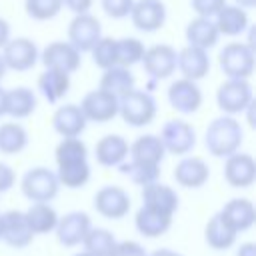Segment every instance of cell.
<instances>
[{
    "label": "cell",
    "mask_w": 256,
    "mask_h": 256,
    "mask_svg": "<svg viewBox=\"0 0 256 256\" xmlns=\"http://www.w3.org/2000/svg\"><path fill=\"white\" fill-rule=\"evenodd\" d=\"M242 126L232 116H218L214 118L204 134L206 150L216 158H228L238 152L242 144Z\"/></svg>",
    "instance_id": "6da1fadb"
},
{
    "label": "cell",
    "mask_w": 256,
    "mask_h": 256,
    "mask_svg": "<svg viewBox=\"0 0 256 256\" xmlns=\"http://www.w3.org/2000/svg\"><path fill=\"white\" fill-rule=\"evenodd\" d=\"M20 188H22V194L32 204H50V200L58 196L60 184H58L56 172H52L46 166H36L22 176Z\"/></svg>",
    "instance_id": "7a4b0ae2"
},
{
    "label": "cell",
    "mask_w": 256,
    "mask_h": 256,
    "mask_svg": "<svg viewBox=\"0 0 256 256\" xmlns=\"http://www.w3.org/2000/svg\"><path fill=\"white\" fill-rule=\"evenodd\" d=\"M218 64L230 80H248L254 72V50L248 44L230 42L220 50Z\"/></svg>",
    "instance_id": "3957f363"
},
{
    "label": "cell",
    "mask_w": 256,
    "mask_h": 256,
    "mask_svg": "<svg viewBox=\"0 0 256 256\" xmlns=\"http://www.w3.org/2000/svg\"><path fill=\"white\" fill-rule=\"evenodd\" d=\"M118 114L128 126H146L156 116V100L144 90H132L118 100Z\"/></svg>",
    "instance_id": "277c9868"
},
{
    "label": "cell",
    "mask_w": 256,
    "mask_h": 256,
    "mask_svg": "<svg viewBox=\"0 0 256 256\" xmlns=\"http://www.w3.org/2000/svg\"><path fill=\"white\" fill-rule=\"evenodd\" d=\"M252 102V86L248 80H226L218 86L216 104L224 116L244 112Z\"/></svg>",
    "instance_id": "5b68a950"
},
{
    "label": "cell",
    "mask_w": 256,
    "mask_h": 256,
    "mask_svg": "<svg viewBox=\"0 0 256 256\" xmlns=\"http://www.w3.org/2000/svg\"><path fill=\"white\" fill-rule=\"evenodd\" d=\"M160 142L164 152L174 156H184L196 146V130L184 120H168L160 130Z\"/></svg>",
    "instance_id": "8992f818"
},
{
    "label": "cell",
    "mask_w": 256,
    "mask_h": 256,
    "mask_svg": "<svg viewBox=\"0 0 256 256\" xmlns=\"http://www.w3.org/2000/svg\"><path fill=\"white\" fill-rule=\"evenodd\" d=\"M100 20L92 14H78L68 24V44L76 52H88L102 38Z\"/></svg>",
    "instance_id": "52a82bcc"
},
{
    "label": "cell",
    "mask_w": 256,
    "mask_h": 256,
    "mask_svg": "<svg viewBox=\"0 0 256 256\" xmlns=\"http://www.w3.org/2000/svg\"><path fill=\"white\" fill-rule=\"evenodd\" d=\"M130 196L120 186H102L94 194V208L108 220H120L130 212Z\"/></svg>",
    "instance_id": "ba28073f"
},
{
    "label": "cell",
    "mask_w": 256,
    "mask_h": 256,
    "mask_svg": "<svg viewBox=\"0 0 256 256\" xmlns=\"http://www.w3.org/2000/svg\"><path fill=\"white\" fill-rule=\"evenodd\" d=\"M176 58H178V52L172 46H168V44H154L148 50H144V56H142L140 62L144 66V72L150 78L164 80V78L174 74Z\"/></svg>",
    "instance_id": "9c48e42d"
},
{
    "label": "cell",
    "mask_w": 256,
    "mask_h": 256,
    "mask_svg": "<svg viewBox=\"0 0 256 256\" xmlns=\"http://www.w3.org/2000/svg\"><path fill=\"white\" fill-rule=\"evenodd\" d=\"M90 228H92L90 216L86 212L74 210V212H68L62 218H58V224H56L54 232H56L58 242L64 248H74V246L82 244V240H84V236L88 234Z\"/></svg>",
    "instance_id": "30bf717a"
},
{
    "label": "cell",
    "mask_w": 256,
    "mask_h": 256,
    "mask_svg": "<svg viewBox=\"0 0 256 256\" xmlns=\"http://www.w3.org/2000/svg\"><path fill=\"white\" fill-rule=\"evenodd\" d=\"M0 228H2V236L0 240H4L8 246L20 250L26 248L28 244H32L34 234L30 232L24 212L20 210H6L0 214Z\"/></svg>",
    "instance_id": "8fae6325"
},
{
    "label": "cell",
    "mask_w": 256,
    "mask_h": 256,
    "mask_svg": "<svg viewBox=\"0 0 256 256\" xmlns=\"http://www.w3.org/2000/svg\"><path fill=\"white\" fill-rule=\"evenodd\" d=\"M178 204H180L178 194L168 184L154 182V184H148L142 188V206L152 210V212H158V214L172 218L178 210Z\"/></svg>",
    "instance_id": "7c38bea8"
},
{
    "label": "cell",
    "mask_w": 256,
    "mask_h": 256,
    "mask_svg": "<svg viewBox=\"0 0 256 256\" xmlns=\"http://www.w3.org/2000/svg\"><path fill=\"white\" fill-rule=\"evenodd\" d=\"M132 24L142 32H156L166 22V6L162 0H136L130 10Z\"/></svg>",
    "instance_id": "4fadbf2b"
},
{
    "label": "cell",
    "mask_w": 256,
    "mask_h": 256,
    "mask_svg": "<svg viewBox=\"0 0 256 256\" xmlns=\"http://www.w3.org/2000/svg\"><path fill=\"white\" fill-rule=\"evenodd\" d=\"M80 110L86 122H108L118 114V100L104 90H92L82 98Z\"/></svg>",
    "instance_id": "5bb4252c"
},
{
    "label": "cell",
    "mask_w": 256,
    "mask_h": 256,
    "mask_svg": "<svg viewBox=\"0 0 256 256\" xmlns=\"http://www.w3.org/2000/svg\"><path fill=\"white\" fill-rule=\"evenodd\" d=\"M168 102L176 112L194 114L202 106V90L192 80H174L168 86Z\"/></svg>",
    "instance_id": "9a60e30c"
},
{
    "label": "cell",
    "mask_w": 256,
    "mask_h": 256,
    "mask_svg": "<svg viewBox=\"0 0 256 256\" xmlns=\"http://www.w3.org/2000/svg\"><path fill=\"white\" fill-rule=\"evenodd\" d=\"M224 178L232 188H248L256 180V162L246 152H236L224 162Z\"/></svg>",
    "instance_id": "2e32d148"
},
{
    "label": "cell",
    "mask_w": 256,
    "mask_h": 256,
    "mask_svg": "<svg viewBox=\"0 0 256 256\" xmlns=\"http://www.w3.org/2000/svg\"><path fill=\"white\" fill-rule=\"evenodd\" d=\"M2 60L6 68H12L16 72L30 70L38 60V48L30 38H14L8 40L2 52Z\"/></svg>",
    "instance_id": "e0dca14e"
},
{
    "label": "cell",
    "mask_w": 256,
    "mask_h": 256,
    "mask_svg": "<svg viewBox=\"0 0 256 256\" xmlns=\"http://www.w3.org/2000/svg\"><path fill=\"white\" fill-rule=\"evenodd\" d=\"M218 214L224 218V222L236 234H242V232L250 230L254 226V222H256V208L248 198H232V200H228Z\"/></svg>",
    "instance_id": "ac0fdd59"
},
{
    "label": "cell",
    "mask_w": 256,
    "mask_h": 256,
    "mask_svg": "<svg viewBox=\"0 0 256 256\" xmlns=\"http://www.w3.org/2000/svg\"><path fill=\"white\" fill-rule=\"evenodd\" d=\"M42 64L70 76L80 68V52H76L68 42H52L42 52Z\"/></svg>",
    "instance_id": "d6986e66"
},
{
    "label": "cell",
    "mask_w": 256,
    "mask_h": 256,
    "mask_svg": "<svg viewBox=\"0 0 256 256\" xmlns=\"http://www.w3.org/2000/svg\"><path fill=\"white\" fill-rule=\"evenodd\" d=\"M176 68L182 72L184 80H200L210 72V56L206 50L194 48V46H186L178 52L176 58Z\"/></svg>",
    "instance_id": "ffe728a7"
},
{
    "label": "cell",
    "mask_w": 256,
    "mask_h": 256,
    "mask_svg": "<svg viewBox=\"0 0 256 256\" xmlns=\"http://www.w3.org/2000/svg\"><path fill=\"white\" fill-rule=\"evenodd\" d=\"M210 178L208 164L198 156L182 158L174 168V180L182 188H202Z\"/></svg>",
    "instance_id": "44dd1931"
},
{
    "label": "cell",
    "mask_w": 256,
    "mask_h": 256,
    "mask_svg": "<svg viewBox=\"0 0 256 256\" xmlns=\"http://www.w3.org/2000/svg\"><path fill=\"white\" fill-rule=\"evenodd\" d=\"M94 158L100 166H120L128 158V142L120 134H106L96 142Z\"/></svg>",
    "instance_id": "7402d4cb"
},
{
    "label": "cell",
    "mask_w": 256,
    "mask_h": 256,
    "mask_svg": "<svg viewBox=\"0 0 256 256\" xmlns=\"http://www.w3.org/2000/svg\"><path fill=\"white\" fill-rule=\"evenodd\" d=\"M52 126L62 138H78L86 128V118L76 104L60 106L52 116Z\"/></svg>",
    "instance_id": "603a6c76"
},
{
    "label": "cell",
    "mask_w": 256,
    "mask_h": 256,
    "mask_svg": "<svg viewBox=\"0 0 256 256\" xmlns=\"http://www.w3.org/2000/svg\"><path fill=\"white\" fill-rule=\"evenodd\" d=\"M128 154H130V160H134V162H142V164H150V166H160V162L164 160L166 152H164V146H162L158 136L144 134V136H138L128 146Z\"/></svg>",
    "instance_id": "cb8c5ba5"
},
{
    "label": "cell",
    "mask_w": 256,
    "mask_h": 256,
    "mask_svg": "<svg viewBox=\"0 0 256 256\" xmlns=\"http://www.w3.org/2000/svg\"><path fill=\"white\" fill-rule=\"evenodd\" d=\"M218 38H220L218 28L210 18H194L186 26L188 46H194V48H200V50L208 52V48L216 46Z\"/></svg>",
    "instance_id": "d4e9b609"
},
{
    "label": "cell",
    "mask_w": 256,
    "mask_h": 256,
    "mask_svg": "<svg viewBox=\"0 0 256 256\" xmlns=\"http://www.w3.org/2000/svg\"><path fill=\"white\" fill-rule=\"evenodd\" d=\"M238 234L224 222V218L216 212L204 226V240L212 250H228L236 244Z\"/></svg>",
    "instance_id": "484cf974"
},
{
    "label": "cell",
    "mask_w": 256,
    "mask_h": 256,
    "mask_svg": "<svg viewBox=\"0 0 256 256\" xmlns=\"http://www.w3.org/2000/svg\"><path fill=\"white\" fill-rule=\"evenodd\" d=\"M108 94H112L116 100H120L122 96H126L128 92L134 90V74L130 72V68H122V66H114L104 70L102 78H100V88Z\"/></svg>",
    "instance_id": "4316f807"
},
{
    "label": "cell",
    "mask_w": 256,
    "mask_h": 256,
    "mask_svg": "<svg viewBox=\"0 0 256 256\" xmlns=\"http://www.w3.org/2000/svg\"><path fill=\"white\" fill-rule=\"evenodd\" d=\"M24 218H26L30 232L34 236H42V234H50L56 230L60 216L50 204H30V208L24 212Z\"/></svg>",
    "instance_id": "83f0119b"
},
{
    "label": "cell",
    "mask_w": 256,
    "mask_h": 256,
    "mask_svg": "<svg viewBox=\"0 0 256 256\" xmlns=\"http://www.w3.org/2000/svg\"><path fill=\"white\" fill-rule=\"evenodd\" d=\"M134 226L144 238H158V236H164L170 230L172 218L140 206L136 210V216H134Z\"/></svg>",
    "instance_id": "f1b7e54d"
},
{
    "label": "cell",
    "mask_w": 256,
    "mask_h": 256,
    "mask_svg": "<svg viewBox=\"0 0 256 256\" xmlns=\"http://www.w3.org/2000/svg\"><path fill=\"white\" fill-rule=\"evenodd\" d=\"M216 28L218 34H226V36H236L242 34L248 28V14L244 8L240 6H232L226 4L218 14H216Z\"/></svg>",
    "instance_id": "f546056e"
},
{
    "label": "cell",
    "mask_w": 256,
    "mask_h": 256,
    "mask_svg": "<svg viewBox=\"0 0 256 256\" xmlns=\"http://www.w3.org/2000/svg\"><path fill=\"white\" fill-rule=\"evenodd\" d=\"M38 88L44 94V98L50 104H54V102H58L70 90V76L64 74V72H60V70L46 68L38 76Z\"/></svg>",
    "instance_id": "4dcf8cb0"
},
{
    "label": "cell",
    "mask_w": 256,
    "mask_h": 256,
    "mask_svg": "<svg viewBox=\"0 0 256 256\" xmlns=\"http://www.w3.org/2000/svg\"><path fill=\"white\" fill-rule=\"evenodd\" d=\"M36 108V94L26 86L6 90V114L14 118H26Z\"/></svg>",
    "instance_id": "1f68e13d"
},
{
    "label": "cell",
    "mask_w": 256,
    "mask_h": 256,
    "mask_svg": "<svg viewBox=\"0 0 256 256\" xmlns=\"http://www.w3.org/2000/svg\"><path fill=\"white\" fill-rule=\"evenodd\" d=\"M56 178H58V184L64 186V188H72V190H74V188L86 186V182L90 180V166H88V160L58 164Z\"/></svg>",
    "instance_id": "d6a6232c"
},
{
    "label": "cell",
    "mask_w": 256,
    "mask_h": 256,
    "mask_svg": "<svg viewBox=\"0 0 256 256\" xmlns=\"http://www.w3.org/2000/svg\"><path fill=\"white\" fill-rule=\"evenodd\" d=\"M116 238L110 230L106 228H90L88 234L84 236L82 240V246H84V252L90 254V256H110L114 246H116Z\"/></svg>",
    "instance_id": "836d02e7"
},
{
    "label": "cell",
    "mask_w": 256,
    "mask_h": 256,
    "mask_svg": "<svg viewBox=\"0 0 256 256\" xmlns=\"http://www.w3.org/2000/svg\"><path fill=\"white\" fill-rule=\"evenodd\" d=\"M28 144V132L16 122H6L0 126V152L18 154Z\"/></svg>",
    "instance_id": "e575fe53"
},
{
    "label": "cell",
    "mask_w": 256,
    "mask_h": 256,
    "mask_svg": "<svg viewBox=\"0 0 256 256\" xmlns=\"http://www.w3.org/2000/svg\"><path fill=\"white\" fill-rule=\"evenodd\" d=\"M118 170L142 188L158 182V178H160V166H150V164H142V162H134V160H124L118 166Z\"/></svg>",
    "instance_id": "d590c367"
},
{
    "label": "cell",
    "mask_w": 256,
    "mask_h": 256,
    "mask_svg": "<svg viewBox=\"0 0 256 256\" xmlns=\"http://www.w3.org/2000/svg\"><path fill=\"white\" fill-rule=\"evenodd\" d=\"M144 56V44L138 38H120L116 40V60L118 66L122 68H130L132 64H138Z\"/></svg>",
    "instance_id": "8d00e7d4"
},
{
    "label": "cell",
    "mask_w": 256,
    "mask_h": 256,
    "mask_svg": "<svg viewBox=\"0 0 256 256\" xmlns=\"http://www.w3.org/2000/svg\"><path fill=\"white\" fill-rule=\"evenodd\" d=\"M54 156H56V164L88 160V148L80 138H62V142L56 146Z\"/></svg>",
    "instance_id": "74e56055"
},
{
    "label": "cell",
    "mask_w": 256,
    "mask_h": 256,
    "mask_svg": "<svg viewBox=\"0 0 256 256\" xmlns=\"http://www.w3.org/2000/svg\"><path fill=\"white\" fill-rule=\"evenodd\" d=\"M90 52H92V60H94V64L98 68L108 70V68L118 66V60H116V38H108V36L100 38Z\"/></svg>",
    "instance_id": "f35d334b"
},
{
    "label": "cell",
    "mask_w": 256,
    "mask_h": 256,
    "mask_svg": "<svg viewBox=\"0 0 256 256\" xmlns=\"http://www.w3.org/2000/svg\"><path fill=\"white\" fill-rule=\"evenodd\" d=\"M26 12L30 18L34 20H50L54 18L60 8H62V0H26Z\"/></svg>",
    "instance_id": "ab89813d"
},
{
    "label": "cell",
    "mask_w": 256,
    "mask_h": 256,
    "mask_svg": "<svg viewBox=\"0 0 256 256\" xmlns=\"http://www.w3.org/2000/svg\"><path fill=\"white\" fill-rule=\"evenodd\" d=\"M190 4L198 14V18H210L216 16L226 6V0H192Z\"/></svg>",
    "instance_id": "60d3db41"
},
{
    "label": "cell",
    "mask_w": 256,
    "mask_h": 256,
    "mask_svg": "<svg viewBox=\"0 0 256 256\" xmlns=\"http://www.w3.org/2000/svg\"><path fill=\"white\" fill-rule=\"evenodd\" d=\"M134 0H102V8L110 18H124L130 16Z\"/></svg>",
    "instance_id": "b9f144b4"
},
{
    "label": "cell",
    "mask_w": 256,
    "mask_h": 256,
    "mask_svg": "<svg viewBox=\"0 0 256 256\" xmlns=\"http://www.w3.org/2000/svg\"><path fill=\"white\" fill-rule=\"evenodd\" d=\"M110 256H148V252L136 240H122V242H116Z\"/></svg>",
    "instance_id": "7bdbcfd3"
},
{
    "label": "cell",
    "mask_w": 256,
    "mask_h": 256,
    "mask_svg": "<svg viewBox=\"0 0 256 256\" xmlns=\"http://www.w3.org/2000/svg\"><path fill=\"white\" fill-rule=\"evenodd\" d=\"M14 182H16L14 170H12L8 164L0 162V194H2V192H8V190L14 186Z\"/></svg>",
    "instance_id": "ee69618b"
},
{
    "label": "cell",
    "mask_w": 256,
    "mask_h": 256,
    "mask_svg": "<svg viewBox=\"0 0 256 256\" xmlns=\"http://www.w3.org/2000/svg\"><path fill=\"white\" fill-rule=\"evenodd\" d=\"M62 4L78 16V14H88V10L92 6V0H62Z\"/></svg>",
    "instance_id": "f6af8a7d"
},
{
    "label": "cell",
    "mask_w": 256,
    "mask_h": 256,
    "mask_svg": "<svg viewBox=\"0 0 256 256\" xmlns=\"http://www.w3.org/2000/svg\"><path fill=\"white\" fill-rule=\"evenodd\" d=\"M236 256H256V244L254 242H242L236 250Z\"/></svg>",
    "instance_id": "bcb514c9"
},
{
    "label": "cell",
    "mask_w": 256,
    "mask_h": 256,
    "mask_svg": "<svg viewBox=\"0 0 256 256\" xmlns=\"http://www.w3.org/2000/svg\"><path fill=\"white\" fill-rule=\"evenodd\" d=\"M8 40H10V24L4 18H0V48H4Z\"/></svg>",
    "instance_id": "7dc6e473"
},
{
    "label": "cell",
    "mask_w": 256,
    "mask_h": 256,
    "mask_svg": "<svg viewBox=\"0 0 256 256\" xmlns=\"http://www.w3.org/2000/svg\"><path fill=\"white\" fill-rule=\"evenodd\" d=\"M148 256H182V254L176 252V250H170V248H156V250L150 252Z\"/></svg>",
    "instance_id": "c3c4849f"
},
{
    "label": "cell",
    "mask_w": 256,
    "mask_h": 256,
    "mask_svg": "<svg viewBox=\"0 0 256 256\" xmlns=\"http://www.w3.org/2000/svg\"><path fill=\"white\" fill-rule=\"evenodd\" d=\"M6 114V90L0 86V116Z\"/></svg>",
    "instance_id": "681fc988"
},
{
    "label": "cell",
    "mask_w": 256,
    "mask_h": 256,
    "mask_svg": "<svg viewBox=\"0 0 256 256\" xmlns=\"http://www.w3.org/2000/svg\"><path fill=\"white\" fill-rule=\"evenodd\" d=\"M238 4L236 6H240V8H252V6H256V0H236Z\"/></svg>",
    "instance_id": "f907efd6"
},
{
    "label": "cell",
    "mask_w": 256,
    "mask_h": 256,
    "mask_svg": "<svg viewBox=\"0 0 256 256\" xmlns=\"http://www.w3.org/2000/svg\"><path fill=\"white\" fill-rule=\"evenodd\" d=\"M4 74H6V64H4V60H2V56H0V80H2Z\"/></svg>",
    "instance_id": "816d5d0a"
},
{
    "label": "cell",
    "mask_w": 256,
    "mask_h": 256,
    "mask_svg": "<svg viewBox=\"0 0 256 256\" xmlns=\"http://www.w3.org/2000/svg\"><path fill=\"white\" fill-rule=\"evenodd\" d=\"M74 256H90V254H86V252H84V250H82V252H76V254H74Z\"/></svg>",
    "instance_id": "f5cc1de1"
},
{
    "label": "cell",
    "mask_w": 256,
    "mask_h": 256,
    "mask_svg": "<svg viewBox=\"0 0 256 256\" xmlns=\"http://www.w3.org/2000/svg\"><path fill=\"white\" fill-rule=\"evenodd\" d=\"M0 236H2V228H0Z\"/></svg>",
    "instance_id": "db71d44e"
}]
</instances>
